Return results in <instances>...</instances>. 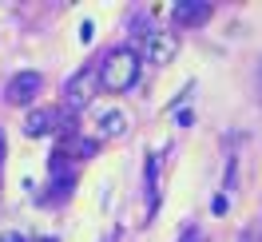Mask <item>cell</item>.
I'll return each instance as SVG.
<instances>
[{
	"label": "cell",
	"mask_w": 262,
	"mask_h": 242,
	"mask_svg": "<svg viewBox=\"0 0 262 242\" xmlns=\"http://www.w3.org/2000/svg\"><path fill=\"white\" fill-rule=\"evenodd\" d=\"M139 64H143L139 52L112 48V52H107V60L99 64V87H103V92H127V87H135V80H139Z\"/></svg>",
	"instance_id": "6da1fadb"
},
{
	"label": "cell",
	"mask_w": 262,
	"mask_h": 242,
	"mask_svg": "<svg viewBox=\"0 0 262 242\" xmlns=\"http://www.w3.org/2000/svg\"><path fill=\"white\" fill-rule=\"evenodd\" d=\"M96 92H99V72L80 68V72L64 83V103H68V112H83V107L92 103V96H96Z\"/></svg>",
	"instance_id": "7a4b0ae2"
},
{
	"label": "cell",
	"mask_w": 262,
	"mask_h": 242,
	"mask_svg": "<svg viewBox=\"0 0 262 242\" xmlns=\"http://www.w3.org/2000/svg\"><path fill=\"white\" fill-rule=\"evenodd\" d=\"M175 52H179V40L171 32H155V28H151V32L143 36V60H147V64L167 68L175 60Z\"/></svg>",
	"instance_id": "3957f363"
},
{
	"label": "cell",
	"mask_w": 262,
	"mask_h": 242,
	"mask_svg": "<svg viewBox=\"0 0 262 242\" xmlns=\"http://www.w3.org/2000/svg\"><path fill=\"white\" fill-rule=\"evenodd\" d=\"M40 87H44V76H40V72H16L12 83H8V92H4V99H8L12 107H24V103H32V99L40 96Z\"/></svg>",
	"instance_id": "277c9868"
},
{
	"label": "cell",
	"mask_w": 262,
	"mask_h": 242,
	"mask_svg": "<svg viewBox=\"0 0 262 242\" xmlns=\"http://www.w3.org/2000/svg\"><path fill=\"white\" fill-rule=\"evenodd\" d=\"M211 16H214L211 0H183V4H175V20H179L183 28H199V24H207Z\"/></svg>",
	"instance_id": "5b68a950"
},
{
	"label": "cell",
	"mask_w": 262,
	"mask_h": 242,
	"mask_svg": "<svg viewBox=\"0 0 262 242\" xmlns=\"http://www.w3.org/2000/svg\"><path fill=\"white\" fill-rule=\"evenodd\" d=\"M56 119H60V115L52 112V107H32V112L24 115V135H48L52 127H56Z\"/></svg>",
	"instance_id": "8992f818"
},
{
	"label": "cell",
	"mask_w": 262,
	"mask_h": 242,
	"mask_svg": "<svg viewBox=\"0 0 262 242\" xmlns=\"http://www.w3.org/2000/svg\"><path fill=\"white\" fill-rule=\"evenodd\" d=\"M99 131H103V135H123V131H127L123 112H103L99 115Z\"/></svg>",
	"instance_id": "52a82bcc"
},
{
	"label": "cell",
	"mask_w": 262,
	"mask_h": 242,
	"mask_svg": "<svg viewBox=\"0 0 262 242\" xmlns=\"http://www.w3.org/2000/svg\"><path fill=\"white\" fill-rule=\"evenodd\" d=\"M227 207H230V203H227V194H219V199L211 203V210H214V214H227Z\"/></svg>",
	"instance_id": "ba28073f"
},
{
	"label": "cell",
	"mask_w": 262,
	"mask_h": 242,
	"mask_svg": "<svg viewBox=\"0 0 262 242\" xmlns=\"http://www.w3.org/2000/svg\"><path fill=\"white\" fill-rule=\"evenodd\" d=\"M0 242H28V238H24L20 230H4V234H0Z\"/></svg>",
	"instance_id": "9c48e42d"
},
{
	"label": "cell",
	"mask_w": 262,
	"mask_h": 242,
	"mask_svg": "<svg viewBox=\"0 0 262 242\" xmlns=\"http://www.w3.org/2000/svg\"><path fill=\"white\" fill-rule=\"evenodd\" d=\"M191 242H203V234H199V230H195V226H191Z\"/></svg>",
	"instance_id": "30bf717a"
},
{
	"label": "cell",
	"mask_w": 262,
	"mask_h": 242,
	"mask_svg": "<svg viewBox=\"0 0 262 242\" xmlns=\"http://www.w3.org/2000/svg\"><path fill=\"white\" fill-rule=\"evenodd\" d=\"M0 163H4V131H0Z\"/></svg>",
	"instance_id": "8fae6325"
},
{
	"label": "cell",
	"mask_w": 262,
	"mask_h": 242,
	"mask_svg": "<svg viewBox=\"0 0 262 242\" xmlns=\"http://www.w3.org/2000/svg\"><path fill=\"white\" fill-rule=\"evenodd\" d=\"M36 242H56V238H36Z\"/></svg>",
	"instance_id": "7c38bea8"
}]
</instances>
